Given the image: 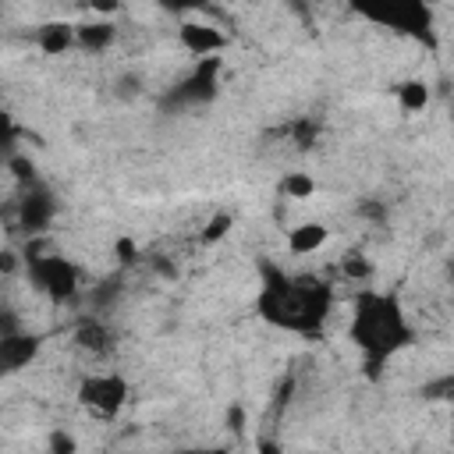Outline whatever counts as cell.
Returning <instances> with one entry per match:
<instances>
[{
  "label": "cell",
  "instance_id": "5",
  "mask_svg": "<svg viewBox=\"0 0 454 454\" xmlns=\"http://www.w3.org/2000/svg\"><path fill=\"white\" fill-rule=\"evenodd\" d=\"M177 43L192 57H213V53H220L227 46V35L213 21H181L177 25Z\"/></svg>",
  "mask_w": 454,
  "mask_h": 454
},
{
  "label": "cell",
  "instance_id": "14",
  "mask_svg": "<svg viewBox=\"0 0 454 454\" xmlns=\"http://www.w3.org/2000/svg\"><path fill=\"white\" fill-rule=\"evenodd\" d=\"M103 340H106V330H103L96 319H89V323L78 326V344H82V348H89V351H103V348H106Z\"/></svg>",
  "mask_w": 454,
  "mask_h": 454
},
{
  "label": "cell",
  "instance_id": "11",
  "mask_svg": "<svg viewBox=\"0 0 454 454\" xmlns=\"http://www.w3.org/2000/svg\"><path fill=\"white\" fill-rule=\"evenodd\" d=\"M394 96H397V106H401L404 114H419V110L429 106V85H426L422 78H404V82H397Z\"/></svg>",
  "mask_w": 454,
  "mask_h": 454
},
{
  "label": "cell",
  "instance_id": "4",
  "mask_svg": "<svg viewBox=\"0 0 454 454\" xmlns=\"http://www.w3.org/2000/svg\"><path fill=\"white\" fill-rule=\"evenodd\" d=\"M74 397H78V404L89 411V415H96V419H117L121 411H124V404H128V397H131V387H128V380L121 376V372H85L82 380H78V390H74Z\"/></svg>",
  "mask_w": 454,
  "mask_h": 454
},
{
  "label": "cell",
  "instance_id": "10",
  "mask_svg": "<svg viewBox=\"0 0 454 454\" xmlns=\"http://www.w3.org/2000/svg\"><path fill=\"white\" fill-rule=\"evenodd\" d=\"M74 43L89 53H99L114 43V21H82L74 25Z\"/></svg>",
  "mask_w": 454,
  "mask_h": 454
},
{
  "label": "cell",
  "instance_id": "2",
  "mask_svg": "<svg viewBox=\"0 0 454 454\" xmlns=\"http://www.w3.org/2000/svg\"><path fill=\"white\" fill-rule=\"evenodd\" d=\"M348 333L372 362L390 358L397 348L411 340V326L401 312V301L390 291H362L355 301Z\"/></svg>",
  "mask_w": 454,
  "mask_h": 454
},
{
  "label": "cell",
  "instance_id": "15",
  "mask_svg": "<svg viewBox=\"0 0 454 454\" xmlns=\"http://www.w3.org/2000/svg\"><path fill=\"white\" fill-rule=\"evenodd\" d=\"M117 252H121V259H124V262H128V259H131V255H135V245H131V241H128V238H124V241H117Z\"/></svg>",
  "mask_w": 454,
  "mask_h": 454
},
{
  "label": "cell",
  "instance_id": "1",
  "mask_svg": "<svg viewBox=\"0 0 454 454\" xmlns=\"http://www.w3.org/2000/svg\"><path fill=\"white\" fill-rule=\"evenodd\" d=\"M333 309V291L330 284L316 280V277H284L277 270L266 273L259 298H255V312L291 333H312L326 323Z\"/></svg>",
  "mask_w": 454,
  "mask_h": 454
},
{
  "label": "cell",
  "instance_id": "6",
  "mask_svg": "<svg viewBox=\"0 0 454 454\" xmlns=\"http://www.w3.org/2000/svg\"><path fill=\"white\" fill-rule=\"evenodd\" d=\"M39 348H43V340H39L35 333L4 330V337H0V365H4L7 372H18V369H25V365L39 355Z\"/></svg>",
  "mask_w": 454,
  "mask_h": 454
},
{
  "label": "cell",
  "instance_id": "16",
  "mask_svg": "<svg viewBox=\"0 0 454 454\" xmlns=\"http://www.w3.org/2000/svg\"><path fill=\"white\" fill-rule=\"evenodd\" d=\"M121 454H153V450H121Z\"/></svg>",
  "mask_w": 454,
  "mask_h": 454
},
{
  "label": "cell",
  "instance_id": "3",
  "mask_svg": "<svg viewBox=\"0 0 454 454\" xmlns=\"http://www.w3.org/2000/svg\"><path fill=\"white\" fill-rule=\"evenodd\" d=\"M25 277L32 280V287L39 294H46L50 301H67L78 294L82 287V273L67 255L57 252H43V255H25Z\"/></svg>",
  "mask_w": 454,
  "mask_h": 454
},
{
  "label": "cell",
  "instance_id": "7",
  "mask_svg": "<svg viewBox=\"0 0 454 454\" xmlns=\"http://www.w3.org/2000/svg\"><path fill=\"white\" fill-rule=\"evenodd\" d=\"M326 241H330V227L319 223V220H301V223H294V227L287 231V238H284V245H287L291 255H316Z\"/></svg>",
  "mask_w": 454,
  "mask_h": 454
},
{
  "label": "cell",
  "instance_id": "9",
  "mask_svg": "<svg viewBox=\"0 0 454 454\" xmlns=\"http://www.w3.org/2000/svg\"><path fill=\"white\" fill-rule=\"evenodd\" d=\"M71 46H78V43H74V25H67V21H50V25L39 28V50H43L46 57H60V53H67Z\"/></svg>",
  "mask_w": 454,
  "mask_h": 454
},
{
  "label": "cell",
  "instance_id": "8",
  "mask_svg": "<svg viewBox=\"0 0 454 454\" xmlns=\"http://www.w3.org/2000/svg\"><path fill=\"white\" fill-rule=\"evenodd\" d=\"M50 216H53L50 195L46 192H25V199H21V227L28 234H39V231H46Z\"/></svg>",
  "mask_w": 454,
  "mask_h": 454
},
{
  "label": "cell",
  "instance_id": "12",
  "mask_svg": "<svg viewBox=\"0 0 454 454\" xmlns=\"http://www.w3.org/2000/svg\"><path fill=\"white\" fill-rule=\"evenodd\" d=\"M280 192H284L287 199H312V195H316V177L305 174V170H291V174H284Z\"/></svg>",
  "mask_w": 454,
  "mask_h": 454
},
{
  "label": "cell",
  "instance_id": "13",
  "mask_svg": "<svg viewBox=\"0 0 454 454\" xmlns=\"http://www.w3.org/2000/svg\"><path fill=\"white\" fill-rule=\"evenodd\" d=\"M227 231H231V213H213V216L206 220V227L199 231V241H202V245H216Z\"/></svg>",
  "mask_w": 454,
  "mask_h": 454
}]
</instances>
